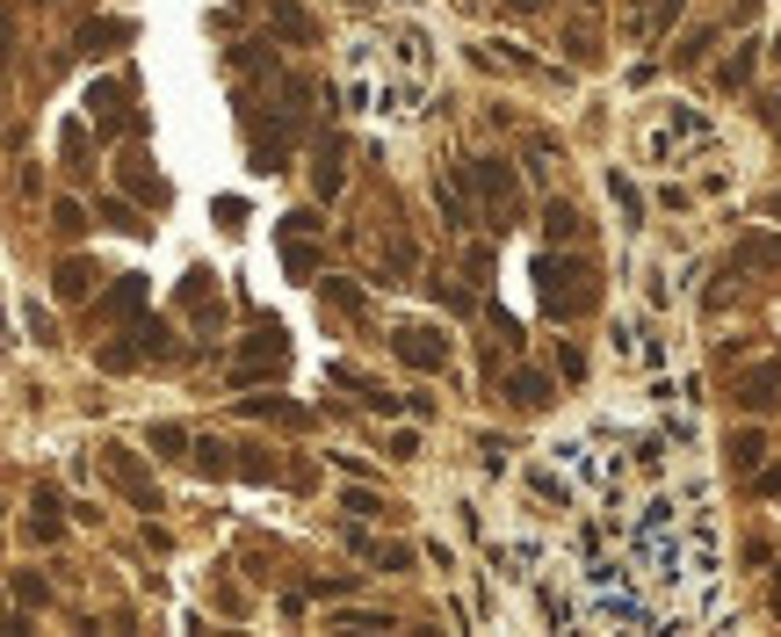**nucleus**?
<instances>
[{
  "mask_svg": "<svg viewBox=\"0 0 781 637\" xmlns=\"http://www.w3.org/2000/svg\"><path fill=\"white\" fill-rule=\"evenodd\" d=\"M615 355H630V362H644L651 377L666 370V341H659V333H651L644 319H615Z\"/></svg>",
  "mask_w": 781,
  "mask_h": 637,
  "instance_id": "1a4fd4ad",
  "label": "nucleus"
},
{
  "mask_svg": "<svg viewBox=\"0 0 781 637\" xmlns=\"http://www.w3.org/2000/svg\"><path fill=\"white\" fill-rule=\"evenodd\" d=\"M384 73L391 80H434V37L420 22H398V29H384Z\"/></svg>",
  "mask_w": 781,
  "mask_h": 637,
  "instance_id": "7ed1b4c3",
  "label": "nucleus"
},
{
  "mask_svg": "<svg viewBox=\"0 0 781 637\" xmlns=\"http://www.w3.org/2000/svg\"><path fill=\"white\" fill-rule=\"evenodd\" d=\"M283 268H290V276L304 283V276H319V254H311L304 239H283Z\"/></svg>",
  "mask_w": 781,
  "mask_h": 637,
  "instance_id": "c9c22d12",
  "label": "nucleus"
},
{
  "mask_svg": "<svg viewBox=\"0 0 781 637\" xmlns=\"http://www.w3.org/2000/svg\"><path fill=\"white\" fill-rule=\"evenodd\" d=\"M44 601H51V587L37 572H15V609H44Z\"/></svg>",
  "mask_w": 781,
  "mask_h": 637,
  "instance_id": "e433bc0d",
  "label": "nucleus"
},
{
  "mask_svg": "<svg viewBox=\"0 0 781 637\" xmlns=\"http://www.w3.org/2000/svg\"><path fill=\"white\" fill-rule=\"evenodd\" d=\"M680 8H687V0H651V15L637 22V37H644V44H659V37H666V29L680 22Z\"/></svg>",
  "mask_w": 781,
  "mask_h": 637,
  "instance_id": "c85d7f7f",
  "label": "nucleus"
},
{
  "mask_svg": "<svg viewBox=\"0 0 781 637\" xmlns=\"http://www.w3.org/2000/svg\"><path fill=\"white\" fill-rule=\"evenodd\" d=\"M760 8H767V0H738V22H753Z\"/></svg>",
  "mask_w": 781,
  "mask_h": 637,
  "instance_id": "603ef678",
  "label": "nucleus"
},
{
  "mask_svg": "<svg viewBox=\"0 0 781 637\" xmlns=\"http://www.w3.org/2000/svg\"><path fill=\"white\" fill-rule=\"evenodd\" d=\"M210 210H217V225H225V232H239V225H246V203H239V196H217Z\"/></svg>",
  "mask_w": 781,
  "mask_h": 637,
  "instance_id": "49530a36",
  "label": "nucleus"
},
{
  "mask_svg": "<svg viewBox=\"0 0 781 637\" xmlns=\"http://www.w3.org/2000/svg\"><path fill=\"white\" fill-rule=\"evenodd\" d=\"M384 449H391V457H420V435H413V428H391Z\"/></svg>",
  "mask_w": 781,
  "mask_h": 637,
  "instance_id": "3c124183",
  "label": "nucleus"
},
{
  "mask_svg": "<svg viewBox=\"0 0 781 637\" xmlns=\"http://www.w3.org/2000/svg\"><path fill=\"white\" fill-rule=\"evenodd\" d=\"M528 8H536V0H507V15H528Z\"/></svg>",
  "mask_w": 781,
  "mask_h": 637,
  "instance_id": "864d4df0",
  "label": "nucleus"
},
{
  "mask_svg": "<svg viewBox=\"0 0 781 637\" xmlns=\"http://www.w3.org/2000/svg\"><path fill=\"white\" fill-rule=\"evenodd\" d=\"M586 8H601V0H586Z\"/></svg>",
  "mask_w": 781,
  "mask_h": 637,
  "instance_id": "4d7b16f0",
  "label": "nucleus"
},
{
  "mask_svg": "<svg viewBox=\"0 0 781 637\" xmlns=\"http://www.w3.org/2000/svg\"><path fill=\"white\" fill-rule=\"evenodd\" d=\"M767 58H781V37H774V51H767Z\"/></svg>",
  "mask_w": 781,
  "mask_h": 637,
  "instance_id": "6e6d98bb",
  "label": "nucleus"
},
{
  "mask_svg": "<svg viewBox=\"0 0 781 637\" xmlns=\"http://www.w3.org/2000/svg\"><path fill=\"white\" fill-rule=\"evenodd\" d=\"M557 377H565V384H579V377H586V355H579L572 341H557Z\"/></svg>",
  "mask_w": 781,
  "mask_h": 637,
  "instance_id": "79ce46f5",
  "label": "nucleus"
},
{
  "mask_svg": "<svg viewBox=\"0 0 781 637\" xmlns=\"http://www.w3.org/2000/svg\"><path fill=\"white\" fill-rule=\"evenodd\" d=\"M478 457H485V478H507V464H514V457H507V442H499V435H485V442H478Z\"/></svg>",
  "mask_w": 781,
  "mask_h": 637,
  "instance_id": "58836bf2",
  "label": "nucleus"
},
{
  "mask_svg": "<svg viewBox=\"0 0 781 637\" xmlns=\"http://www.w3.org/2000/svg\"><path fill=\"white\" fill-rule=\"evenodd\" d=\"M731 399H738L745 413H767V406L781 399V362H760L753 377H738V391H731Z\"/></svg>",
  "mask_w": 781,
  "mask_h": 637,
  "instance_id": "2eb2a0df",
  "label": "nucleus"
},
{
  "mask_svg": "<svg viewBox=\"0 0 781 637\" xmlns=\"http://www.w3.org/2000/svg\"><path fill=\"white\" fill-rule=\"evenodd\" d=\"M102 478H109V485H116V493L131 500V507L160 514V485H152V478L138 471V457H131V449H102Z\"/></svg>",
  "mask_w": 781,
  "mask_h": 637,
  "instance_id": "423d86ee",
  "label": "nucleus"
},
{
  "mask_svg": "<svg viewBox=\"0 0 781 637\" xmlns=\"http://www.w3.org/2000/svg\"><path fill=\"white\" fill-rule=\"evenodd\" d=\"M22 326H29V333H37V341H51V333H58V326H51V312H44V305H22Z\"/></svg>",
  "mask_w": 781,
  "mask_h": 637,
  "instance_id": "09e8293b",
  "label": "nucleus"
},
{
  "mask_svg": "<svg viewBox=\"0 0 781 637\" xmlns=\"http://www.w3.org/2000/svg\"><path fill=\"white\" fill-rule=\"evenodd\" d=\"M239 478H246V485H275V478H283V471H275V457H254V449H246V464H239Z\"/></svg>",
  "mask_w": 781,
  "mask_h": 637,
  "instance_id": "ea45409f",
  "label": "nucleus"
},
{
  "mask_svg": "<svg viewBox=\"0 0 781 637\" xmlns=\"http://www.w3.org/2000/svg\"><path fill=\"white\" fill-rule=\"evenodd\" d=\"M391 355L405 370H449V333L442 326H391Z\"/></svg>",
  "mask_w": 781,
  "mask_h": 637,
  "instance_id": "39448f33",
  "label": "nucleus"
},
{
  "mask_svg": "<svg viewBox=\"0 0 781 637\" xmlns=\"http://www.w3.org/2000/svg\"><path fill=\"white\" fill-rule=\"evenodd\" d=\"M239 413L275 420V428H311V406H290V399H239Z\"/></svg>",
  "mask_w": 781,
  "mask_h": 637,
  "instance_id": "5701e85b",
  "label": "nucleus"
},
{
  "mask_svg": "<svg viewBox=\"0 0 781 637\" xmlns=\"http://www.w3.org/2000/svg\"><path fill=\"white\" fill-rule=\"evenodd\" d=\"M709 44H716V29H687V37L673 44V66H702V58H709Z\"/></svg>",
  "mask_w": 781,
  "mask_h": 637,
  "instance_id": "2f4dec72",
  "label": "nucleus"
},
{
  "mask_svg": "<svg viewBox=\"0 0 781 637\" xmlns=\"http://www.w3.org/2000/svg\"><path fill=\"white\" fill-rule=\"evenodd\" d=\"M753 66H760V51L738 44V51L724 58V73H716V87H724V95H745V87H753Z\"/></svg>",
  "mask_w": 781,
  "mask_h": 637,
  "instance_id": "393cba45",
  "label": "nucleus"
},
{
  "mask_svg": "<svg viewBox=\"0 0 781 637\" xmlns=\"http://www.w3.org/2000/svg\"><path fill=\"white\" fill-rule=\"evenodd\" d=\"M311 232H326L319 210H290V218H283V239H311Z\"/></svg>",
  "mask_w": 781,
  "mask_h": 637,
  "instance_id": "c03bdc74",
  "label": "nucleus"
},
{
  "mask_svg": "<svg viewBox=\"0 0 781 637\" xmlns=\"http://www.w3.org/2000/svg\"><path fill=\"white\" fill-rule=\"evenodd\" d=\"M232 457H239V449L210 442V435H196V442H189V464H196L203 478H239V464H232Z\"/></svg>",
  "mask_w": 781,
  "mask_h": 637,
  "instance_id": "412c9836",
  "label": "nucleus"
},
{
  "mask_svg": "<svg viewBox=\"0 0 781 637\" xmlns=\"http://www.w3.org/2000/svg\"><path fill=\"white\" fill-rule=\"evenodd\" d=\"M95 210H102V225H109V232H123V239H145V232H152V225L138 218V196H102Z\"/></svg>",
  "mask_w": 781,
  "mask_h": 637,
  "instance_id": "4be33fe9",
  "label": "nucleus"
},
{
  "mask_svg": "<svg viewBox=\"0 0 781 637\" xmlns=\"http://www.w3.org/2000/svg\"><path fill=\"white\" fill-rule=\"evenodd\" d=\"M131 37H138V29L123 22V15H102V22H87V29H80V51H87V58H102V51L131 44Z\"/></svg>",
  "mask_w": 781,
  "mask_h": 637,
  "instance_id": "aec40b11",
  "label": "nucleus"
},
{
  "mask_svg": "<svg viewBox=\"0 0 781 637\" xmlns=\"http://www.w3.org/2000/svg\"><path fill=\"white\" fill-rule=\"evenodd\" d=\"M434 210L449 218V232H471V225H478V203H471V181H463V167H456L449 181L434 174Z\"/></svg>",
  "mask_w": 781,
  "mask_h": 637,
  "instance_id": "9b49d317",
  "label": "nucleus"
},
{
  "mask_svg": "<svg viewBox=\"0 0 781 637\" xmlns=\"http://www.w3.org/2000/svg\"><path fill=\"white\" fill-rule=\"evenodd\" d=\"M58 160H66L73 174H95V167H87V124H80V116H73L66 131H58Z\"/></svg>",
  "mask_w": 781,
  "mask_h": 637,
  "instance_id": "cd10ccee",
  "label": "nucleus"
},
{
  "mask_svg": "<svg viewBox=\"0 0 781 637\" xmlns=\"http://www.w3.org/2000/svg\"><path fill=\"white\" fill-rule=\"evenodd\" d=\"M131 333H138V348L152 362H174V326H131Z\"/></svg>",
  "mask_w": 781,
  "mask_h": 637,
  "instance_id": "72a5a7b5",
  "label": "nucleus"
},
{
  "mask_svg": "<svg viewBox=\"0 0 781 637\" xmlns=\"http://www.w3.org/2000/svg\"><path fill=\"white\" fill-rule=\"evenodd\" d=\"M145 297H152V283H145V276H116V283L102 290L95 319H109V326H131V319L145 312Z\"/></svg>",
  "mask_w": 781,
  "mask_h": 637,
  "instance_id": "9d476101",
  "label": "nucleus"
},
{
  "mask_svg": "<svg viewBox=\"0 0 781 637\" xmlns=\"http://www.w3.org/2000/svg\"><path fill=\"white\" fill-rule=\"evenodd\" d=\"M767 218H781V189H774V196H767Z\"/></svg>",
  "mask_w": 781,
  "mask_h": 637,
  "instance_id": "5fc2aeb1",
  "label": "nucleus"
},
{
  "mask_svg": "<svg viewBox=\"0 0 781 637\" xmlns=\"http://www.w3.org/2000/svg\"><path fill=\"white\" fill-rule=\"evenodd\" d=\"M95 283H102V268L80 261V254H66V261L51 268V290H58V297H95Z\"/></svg>",
  "mask_w": 781,
  "mask_h": 637,
  "instance_id": "a211bd4d",
  "label": "nucleus"
},
{
  "mask_svg": "<svg viewBox=\"0 0 781 637\" xmlns=\"http://www.w3.org/2000/svg\"><path fill=\"white\" fill-rule=\"evenodd\" d=\"M731 261H738V268H781V239H745Z\"/></svg>",
  "mask_w": 781,
  "mask_h": 637,
  "instance_id": "7c9ffc66",
  "label": "nucleus"
},
{
  "mask_svg": "<svg viewBox=\"0 0 781 637\" xmlns=\"http://www.w3.org/2000/svg\"><path fill=\"white\" fill-rule=\"evenodd\" d=\"M528 493H536L543 507H572L579 500V478L565 464H528Z\"/></svg>",
  "mask_w": 781,
  "mask_h": 637,
  "instance_id": "ddd939ff",
  "label": "nucleus"
},
{
  "mask_svg": "<svg viewBox=\"0 0 781 637\" xmlns=\"http://www.w3.org/2000/svg\"><path fill=\"white\" fill-rule=\"evenodd\" d=\"M716 153V124L702 109H687V102H673L659 124L644 131V160L651 167H687V160H709Z\"/></svg>",
  "mask_w": 781,
  "mask_h": 637,
  "instance_id": "f03ea898",
  "label": "nucleus"
},
{
  "mask_svg": "<svg viewBox=\"0 0 781 637\" xmlns=\"http://www.w3.org/2000/svg\"><path fill=\"white\" fill-rule=\"evenodd\" d=\"M319 305L340 312V319H369V297H362V283H348V276H326V283H319Z\"/></svg>",
  "mask_w": 781,
  "mask_h": 637,
  "instance_id": "6ab92c4d",
  "label": "nucleus"
},
{
  "mask_svg": "<svg viewBox=\"0 0 781 637\" xmlns=\"http://www.w3.org/2000/svg\"><path fill=\"white\" fill-rule=\"evenodd\" d=\"M51 225H58V239H80V232H87V203L58 196V203H51Z\"/></svg>",
  "mask_w": 781,
  "mask_h": 637,
  "instance_id": "c756f323",
  "label": "nucleus"
},
{
  "mask_svg": "<svg viewBox=\"0 0 781 637\" xmlns=\"http://www.w3.org/2000/svg\"><path fill=\"white\" fill-rule=\"evenodd\" d=\"M543 239H550V247H572V239H586V218H579V203L550 196V203H543Z\"/></svg>",
  "mask_w": 781,
  "mask_h": 637,
  "instance_id": "dca6fc26",
  "label": "nucleus"
},
{
  "mask_svg": "<svg viewBox=\"0 0 781 637\" xmlns=\"http://www.w3.org/2000/svg\"><path fill=\"white\" fill-rule=\"evenodd\" d=\"M507 399H514L521 413H536V406L557 399V377H543V370H507Z\"/></svg>",
  "mask_w": 781,
  "mask_h": 637,
  "instance_id": "f3484780",
  "label": "nucleus"
},
{
  "mask_svg": "<svg viewBox=\"0 0 781 637\" xmlns=\"http://www.w3.org/2000/svg\"><path fill=\"white\" fill-rule=\"evenodd\" d=\"M333 630H398L384 609H348V616H333Z\"/></svg>",
  "mask_w": 781,
  "mask_h": 637,
  "instance_id": "4c0bfd02",
  "label": "nucleus"
},
{
  "mask_svg": "<svg viewBox=\"0 0 781 637\" xmlns=\"http://www.w3.org/2000/svg\"><path fill=\"white\" fill-rule=\"evenodd\" d=\"M29 536H37V543H58V493H51V485H37V493H29Z\"/></svg>",
  "mask_w": 781,
  "mask_h": 637,
  "instance_id": "b1692460",
  "label": "nucleus"
},
{
  "mask_svg": "<svg viewBox=\"0 0 781 637\" xmlns=\"http://www.w3.org/2000/svg\"><path fill=\"white\" fill-rule=\"evenodd\" d=\"M131 341H138V333H123V341H102V348H95V362H102L109 377H123V370H138V355H145V348H131Z\"/></svg>",
  "mask_w": 781,
  "mask_h": 637,
  "instance_id": "bb28decb",
  "label": "nucleus"
},
{
  "mask_svg": "<svg viewBox=\"0 0 781 637\" xmlns=\"http://www.w3.org/2000/svg\"><path fill=\"white\" fill-rule=\"evenodd\" d=\"M536 305H543V319H557V326L586 319V312H593V268H586L579 254H536Z\"/></svg>",
  "mask_w": 781,
  "mask_h": 637,
  "instance_id": "f257e3e1",
  "label": "nucleus"
},
{
  "mask_svg": "<svg viewBox=\"0 0 781 637\" xmlns=\"http://www.w3.org/2000/svg\"><path fill=\"white\" fill-rule=\"evenodd\" d=\"M123 196H138V203H152V210H167V203H174V189H167L160 174H152V160H145V153L123 160Z\"/></svg>",
  "mask_w": 781,
  "mask_h": 637,
  "instance_id": "4468645a",
  "label": "nucleus"
},
{
  "mask_svg": "<svg viewBox=\"0 0 781 637\" xmlns=\"http://www.w3.org/2000/svg\"><path fill=\"white\" fill-rule=\"evenodd\" d=\"M608 196H615V210H622L630 225L644 218V196H637V181H630V174H608Z\"/></svg>",
  "mask_w": 781,
  "mask_h": 637,
  "instance_id": "473e14b6",
  "label": "nucleus"
},
{
  "mask_svg": "<svg viewBox=\"0 0 781 637\" xmlns=\"http://www.w3.org/2000/svg\"><path fill=\"white\" fill-rule=\"evenodd\" d=\"M348 551L355 558H369L377 572H413L427 551H413V543H384V536H369V529H348Z\"/></svg>",
  "mask_w": 781,
  "mask_h": 637,
  "instance_id": "6e6552de",
  "label": "nucleus"
},
{
  "mask_svg": "<svg viewBox=\"0 0 781 637\" xmlns=\"http://www.w3.org/2000/svg\"><path fill=\"white\" fill-rule=\"evenodd\" d=\"M427 290H434V305H442V312H456V319H463V312H478V297L463 290V283H427Z\"/></svg>",
  "mask_w": 781,
  "mask_h": 637,
  "instance_id": "f704fd0d",
  "label": "nucleus"
},
{
  "mask_svg": "<svg viewBox=\"0 0 781 637\" xmlns=\"http://www.w3.org/2000/svg\"><path fill=\"white\" fill-rule=\"evenodd\" d=\"M340 507H348V514H384V500L369 493V485H348V493H340Z\"/></svg>",
  "mask_w": 781,
  "mask_h": 637,
  "instance_id": "37998d69",
  "label": "nucleus"
},
{
  "mask_svg": "<svg viewBox=\"0 0 781 637\" xmlns=\"http://www.w3.org/2000/svg\"><path fill=\"white\" fill-rule=\"evenodd\" d=\"M528 174H536V181L557 174V167H550V138H528Z\"/></svg>",
  "mask_w": 781,
  "mask_h": 637,
  "instance_id": "a18cd8bd",
  "label": "nucleus"
},
{
  "mask_svg": "<svg viewBox=\"0 0 781 637\" xmlns=\"http://www.w3.org/2000/svg\"><path fill=\"white\" fill-rule=\"evenodd\" d=\"M760 457H767V435H760V428H738V435H731V471L753 478V471H760Z\"/></svg>",
  "mask_w": 781,
  "mask_h": 637,
  "instance_id": "a878e982",
  "label": "nucleus"
},
{
  "mask_svg": "<svg viewBox=\"0 0 781 637\" xmlns=\"http://www.w3.org/2000/svg\"><path fill=\"white\" fill-rule=\"evenodd\" d=\"M152 449H160V457H181V449H189V428H167L160 420V428H152Z\"/></svg>",
  "mask_w": 781,
  "mask_h": 637,
  "instance_id": "a19ab883",
  "label": "nucleus"
},
{
  "mask_svg": "<svg viewBox=\"0 0 781 637\" xmlns=\"http://www.w3.org/2000/svg\"><path fill=\"white\" fill-rule=\"evenodd\" d=\"M268 29L283 44H319V15L297 8V0H268Z\"/></svg>",
  "mask_w": 781,
  "mask_h": 637,
  "instance_id": "f8f14e48",
  "label": "nucleus"
},
{
  "mask_svg": "<svg viewBox=\"0 0 781 637\" xmlns=\"http://www.w3.org/2000/svg\"><path fill=\"white\" fill-rule=\"evenodd\" d=\"M340 181H348V138H319L311 145V189H319V203H333L340 196Z\"/></svg>",
  "mask_w": 781,
  "mask_h": 637,
  "instance_id": "0eeeda50",
  "label": "nucleus"
},
{
  "mask_svg": "<svg viewBox=\"0 0 781 637\" xmlns=\"http://www.w3.org/2000/svg\"><path fill=\"white\" fill-rule=\"evenodd\" d=\"M753 493H760V500H781V464H760V471H753Z\"/></svg>",
  "mask_w": 781,
  "mask_h": 637,
  "instance_id": "de8ad7c7",
  "label": "nucleus"
},
{
  "mask_svg": "<svg viewBox=\"0 0 781 637\" xmlns=\"http://www.w3.org/2000/svg\"><path fill=\"white\" fill-rule=\"evenodd\" d=\"M463 181H471V196L485 203V218H514L521 203V181H514V160H463Z\"/></svg>",
  "mask_w": 781,
  "mask_h": 637,
  "instance_id": "20e7f679",
  "label": "nucleus"
},
{
  "mask_svg": "<svg viewBox=\"0 0 781 637\" xmlns=\"http://www.w3.org/2000/svg\"><path fill=\"white\" fill-rule=\"evenodd\" d=\"M463 268H471V276H492V268H499V247H471V254H463Z\"/></svg>",
  "mask_w": 781,
  "mask_h": 637,
  "instance_id": "8fccbe9b",
  "label": "nucleus"
}]
</instances>
